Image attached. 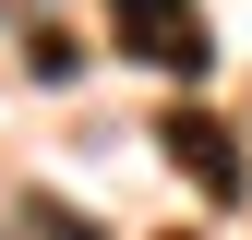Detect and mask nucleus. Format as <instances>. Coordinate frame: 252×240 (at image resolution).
<instances>
[{
  "label": "nucleus",
  "instance_id": "f257e3e1",
  "mask_svg": "<svg viewBox=\"0 0 252 240\" xmlns=\"http://www.w3.org/2000/svg\"><path fill=\"white\" fill-rule=\"evenodd\" d=\"M108 36L132 48L144 72H168V84L216 72V24H204V0H108Z\"/></svg>",
  "mask_w": 252,
  "mask_h": 240
},
{
  "label": "nucleus",
  "instance_id": "f03ea898",
  "mask_svg": "<svg viewBox=\"0 0 252 240\" xmlns=\"http://www.w3.org/2000/svg\"><path fill=\"white\" fill-rule=\"evenodd\" d=\"M168 156L204 180V192H240V144H228V120H204V108H180L168 120Z\"/></svg>",
  "mask_w": 252,
  "mask_h": 240
},
{
  "label": "nucleus",
  "instance_id": "7ed1b4c3",
  "mask_svg": "<svg viewBox=\"0 0 252 240\" xmlns=\"http://www.w3.org/2000/svg\"><path fill=\"white\" fill-rule=\"evenodd\" d=\"M24 240H108L84 204H60V192H24Z\"/></svg>",
  "mask_w": 252,
  "mask_h": 240
}]
</instances>
